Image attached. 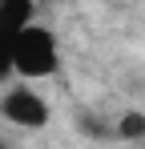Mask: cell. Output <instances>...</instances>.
<instances>
[{
    "mask_svg": "<svg viewBox=\"0 0 145 149\" xmlns=\"http://www.w3.org/2000/svg\"><path fill=\"white\" fill-rule=\"evenodd\" d=\"M61 69V40L45 24H24L12 36V73L28 81H45Z\"/></svg>",
    "mask_w": 145,
    "mask_h": 149,
    "instance_id": "1",
    "label": "cell"
},
{
    "mask_svg": "<svg viewBox=\"0 0 145 149\" xmlns=\"http://www.w3.org/2000/svg\"><path fill=\"white\" fill-rule=\"evenodd\" d=\"M0 113L20 129H40L48 121V101L36 97L32 89H8L4 101H0Z\"/></svg>",
    "mask_w": 145,
    "mask_h": 149,
    "instance_id": "2",
    "label": "cell"
},
{
    "mask_svg": "<svg viewBox=\"0 0 145 149\" xmlns=\"http://www.w3.org/2000/svg\"><path fill=\"white\" fill-rule=\"evenodd\" d=\"M32 12H36L32 0H0V28L16 36L24 24H32Z\"/></svg>",
    "mask_w": 145,
    "mask_h": 149,
    "instance_id": "3",
    "label": "cell"
},
{
    "mask_svg": "<svg viewBox=\"0 0 145 149\" xmlns=\"http://www.w3.org/2000/svg\"><path fill=\"white\" fill-rule=\"evenodd\" d=\"M12 73V32L0 28V81H8Z\"/></svg>",
    "mask_w": 145,
    "mask_h": 149,
    "instance_id": "4",
    "label": "cell"
},
{
    "mask_svg": "<svg viewBox=\"0 0 145 149\" xmlns=\"http://www.w3.org/2000/svg\"><path fill=\"white\" fill-rule=\"evenodd\" d=\"M121 137H145V117L141 113H125L121 117Z\"/></svg>",
    "mask_w": 145,
    "mask_h": 149,
    "instance_id": "5",
    "label": "cell"
}]
</instances>
